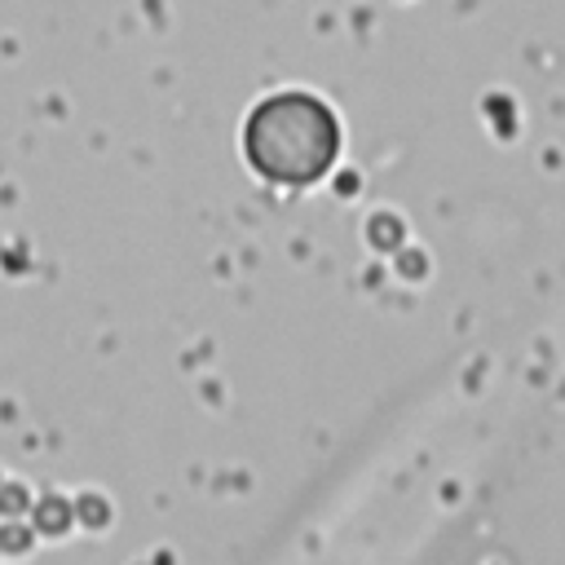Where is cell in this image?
<instances>
[{
  "label": "cell",
  "mask_w": 565,
  "mask_h": 565,
  "mask_svg": "<svg viewBox=\"0 0 565 565\" xmlns=\"http://www.w3.org/2000/svg\"><path fill=\"white\" fill-rule=\"evenodd\" d=\"M340 146L335 115L313 93H274L256 102L243 124L247 163L278 185H309L318 181Z\"/></svg>",
  "instance_id": "cell-1"
}]
</instances>
